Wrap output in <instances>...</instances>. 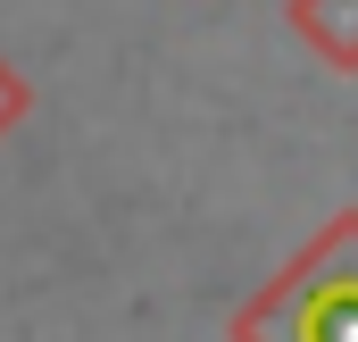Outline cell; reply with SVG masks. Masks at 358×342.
<instances>
[{
  "label": "cell",
  "instance_id": "cell-1",
  "mask_svg": "<svg viewBox=\"0 0 358 342\" xmlns=\"http://www.w3.org/2000/svg\"><path fill=\"white\" fill-rule=\"evenodd\" d=\"M225 342H358V209H334L308 251L275 267L225 317Z\"/></svg>",
  "mask_w": 358,
  "mask_h": 342
},
{
  "label": "cell",
  "instance_id": "cell-2",
  "mask_svg": "<svg viewBox=\"0 0 358 342\" xmlns=\"http://www.w3.org/2000/svg\"><path fill=\"white\" fill-rule=\"evenodd\" d=\"M283 25L300 34L308 59H325L334 76H358V0H283Z\"/></svg>",
  "mask_w": 358,
  "mask_h": 342
},
{
  "label": "cell",
  "instance_id": "cell-3",
  "mask_svg": "<svg viewBox=\"0 0 358 342\" xmlns=\"http://www.w3.org/2000/svg\"><path fill=\"white\" fill-rule=\"evenodd\" d=\"M25 117H34V76H25L17 59H0V142H8Z\"/></svg>",
  "mask_w": 358,
  "mask_h": 342
}]
</instances>
